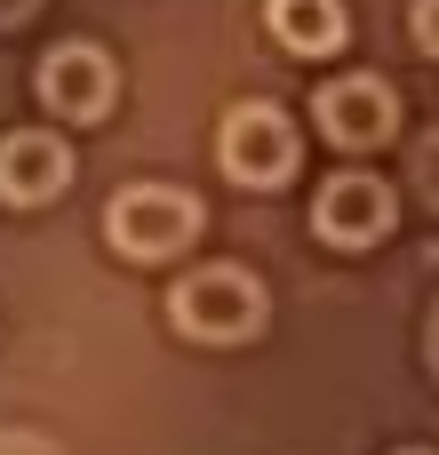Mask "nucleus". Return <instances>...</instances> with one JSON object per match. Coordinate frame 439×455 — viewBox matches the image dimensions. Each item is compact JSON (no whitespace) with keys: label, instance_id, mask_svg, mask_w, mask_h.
<instances>
[{"label":"nucleus","instance_id":"f257e3e1","mask_svg":"<svg viewBox=\"0 0 439 455\" xmlns=\"http://www.w3.org/2000/svg\"><path fill=\"white\" fill-rule=\"evenodd\" d=\"M168 320L192 336V344H240L264 328V288L240 272V264H200L168 288Z\"/></svg>","mask_w":439,"mask_h":455},{"label":"nucleus","instance_id":"f03ea898","mask_svg":"<svg viewBox=\"0 0 439 455\" xmlns=\"http://www.w3.org/2000/svg\"><path fill=\"white\" fill-rule=\"evenodd\" d=\"M192 232H200V200L192 192H168V184H128L104 208V240L120 256H136V264H160V256L192 248Z\"/></svg>","mask_w":439,"mask_h":455},{"label":"nucleus","instance_id":"7ed1b4c3","mask_svg":"<svg viewBox=\"0 0 439 455\" xmlns=\"http://www.w3.org/2000/svg\"><path fill=\"white\" fill-rule=\"evenodd\" d=\"M216 160H224L232 184H288V168H296V128H288V112H272V104H232L224 128H216Z\"/></svg>","mask_w":439,"mask_h":455},{"label":"nucleus","instance_id":"20e7f679","mask_svg":"<svg viewBox=\"0 0 439 455\" xmlns=\"http://www.w3.org/2000/svg\"><path fill=\"white\" fill-rule=\"evenodd\" d=\"M392 128H400V96H392L376 72H344V80L320 88V136H328V144L368 152V144H384Z\"/></svg>","mask_w":439,"mask_h":455},{"label":"nucleus","instance_id":"39448f33","mask_svg":"<svg viewBox=\"0 0 439 455\" xmlns=\"http://www.w3.org/2000/svg\"><path fill=\"white\" fill-rule=\"evenodd\" d=\"M312 232L336 240V248H368V240H384V232H392V184H384V176H360V168L328 176L320 200H312Z\"/></svg>","mask_w":439,"mask_h":455},{"label":"nucleus","instance_id":"423d86ee","mask_svg":"<svg viewBox=\"0 0 439 455\" xmlns=\"http://www.w3.org/2000/svg\"><path fill=\"white\" fill-rule=\"evenodd\" d=\"M40 104L64 112V120H96L112 112V56L88 48V40H64L40 56Z\"/></svg>","mask_w":439,"mask_h":455},{"label":"nucleus","instance_id":"0eeeda50","mask_svg":"<svg viewBox=\"0 0 439 455\" xmlns=\"http://www.w3.org/2000/svg\"><path fill=\"white\" fill-rule=\"evenodd\" d=\"M64 184H72V152H64V136H48V128H16V136H0V200L32 208V200H48V192H64Z\"/></svg>","mask_w":439,"mask_h":455},{"label":"nucleus","instance_id":"6e6552de","mask_svg":"<svg viewBox=\"0 0 439 455\" xmlns=\"http://www.w3.org/2000/svg\"><path fill=\"white\" fill-rule=\"evenodd\" d=\"M264 16H272V40L296 48V56H320V48L344 40V8L336 0H264Z\"/></svg>","mask_w":439,"mask_h":455},{"label":"nucleus","instance_id":"1a4fd4ad","mask_svg":"<svg viewBox=\"0 0 439 455\" xmlns=\"http://www.w3.org/2000/svg\"><path fill=\"white\" fill-rule=\"evenodd\" d=\"M416 192L439 208V136H424V144H416Z\"/></svg>","mask_w":439,"mask_h":455},{"label":"nucleus","instance_id":"9d476101","mask_svg":"<svg viewBox=\"0 0 439 455\" xmlns=\"http://www.w3.org/2000/svg\"><path fill=\"white\" fill-rule=\"evenodd\" d=\"M416 40H424V56H439V0H416Z\"/></svg>","mask_w":439,"mask_h":455},{"label":"nucleus","instance_id":"9b49d317","mask_svg":"<svg viewBox=\"0 0 439 455\" xmlns=\"http://www.w3.org/2000/svg\"><path fill=\"white\" fill-rule=\"evenodd\" d=\"M0 455H56L40 432H0Z\"/></svg>","mask_w":439,"mask_h":455},{"label":"nucleus","instance_id":"f8f14e48","mask_svg":"<svg viewBox=\"0 0 439 455\" xmlns=\"http://www.w3.org/2000/svg\"><path fill=\"white\" fill-rule=\"evenodd\" d=\"M32 8H40V0H0V24H24Z\"/></svg>","mask_w":439,"mask_h":455},{"label":"nucleus","instance_id":"ddd939ff","mask_svg":"<svg viewBox=\"0 0 439 455\" xmlns=\"http://www.w3.org/2000/svg\"><path fill=\"white\" fill-rule=\"evenodd\" d=\"M432 368H439V312H432Z\"/></svg>","mask_w":439,"mask_h":455},{"label":"nucleus","instance_id":"4468645a","mask_svg":"<svg viewBox=\"0 0 439 455\" xmlns=\"http://www.w3.org/2000/svg\"><path fill=\"white\" fill-rule=\"evenodd\" d=\"M400 455H432V448H400Z\"/></svg>","mask_w":439,"mask_h":455}]
</instances>
